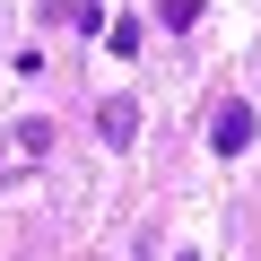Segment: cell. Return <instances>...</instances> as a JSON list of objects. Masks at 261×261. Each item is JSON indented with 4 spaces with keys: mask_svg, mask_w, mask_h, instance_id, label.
I'll return each mask as SVG.
<instances>
[{
    "mask_svg": "<svg viewBox=\"0 0 261 261\" xmlns=\"http://www.w3.org/2000/svg\"><path fill=\"white\" fill-rule=\"evenodd\" d=\"M252 130H261L252 105H226V113L209 122V148H218V157H244V148H252Z\"/></svg>",
    "mask_w": 261,
    "mask_h": 261,
    "instance_id": "6da1fadb",
    "label": "cell"
},
{
    "mask_svg": "<svg viewBox=\"0 0 261 261\" xmlns=\"http://www.w3.org/2000/svg\"><path fill=\"white\" fill-rule=\"evenodd\" d=\"M96 130H105V148H130V140H140V105H130V96H113V105L96 113Z\"/></svg>",
    "mask_w": 261,
    "mask_h": 261,
    "instance_id": "7a4b0ae2",
    "label": "cell"
}]
</instances>
